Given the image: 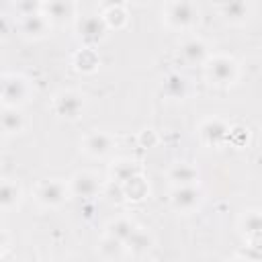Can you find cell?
Returning a JSON list of instances; mask_svg holds the SVG:
<instances>
[{
	"label": "cell",
	"instance_id": "1",
	"mask_svg": "<svg viewBox=\"0 0 262 262\" xmlns=\"http://www.w3.org/2000/svg\"><path fill=\"white\" fill-rule=\"evenodd\" d=\"M205 74L211 84L225 88V86H231L237 82L239 68L231 55L217 53V55H209V59L205 61Z\"/></svg>",
	"mask_w": 262,
	"mask_h": 262
},
{
	"label": "cell",
	"instance_id": "2",
	"mask_svg": "<svg viewBox=\"0 0 262 262\" xmlns=\"http://www.w3.org/2000/svg\"><path fill=\"white\" fill-rule=\"evenodd\" d=\"M72 194V188L68 182L59 180V178H49L39 182V186L35 188V201L43 207V209H57L61 207Z\"/></svg>",
	"mask_w": 262,
	"mask_h": 262
},
{
	"label": "cell",
	"instance_id": "3",
	"mask_svg": "<svg viewBox=\"0 0 262 262\" xmlns=\"http://www.w3.org/2000/svg\"><path fill=\"white\" fill-rule=\"evenodd\" d=\"M31 96V84L20 74H6L2 78V104L20 106Z\"/></svg>",
	"mask_w": 262,
	"mask_h": 262
},
{
	"label": "cell",
	"instance_id": "4",
	"mask_svg": "<svg viewBox=\"0 0 262 262\" xmlns=\"http://www.w3.org/2000/svg\"><path fill=\"white\" fill-rule=\"evenodd\" d=\"M199 135L201 141L209 147H223L225 143H229V135H231V127L219 119V117H209L201 123L199 127Z\"/></svg>",
	"mask_w": 262,
	"mask_h": 262
},
{
	"label": "cell",
	"instance_id": "5",
	"mask_svg": "<svg viewBox=\"0 0 262 262\" xmlns=\"http://www.w3.org/2000/svg\"><path fill=\"white\" fill-rule=\"evenodd\" d=\"M166 20L174 29H190L199 20V10L190 0H172L166 10Z\"/></svg>",
	"mask_w": 262,
	"mask_h": 262
},
{
	"label": "cell",
	"instance_id": "6",
	"mask_svg": "<svg viewBox=\"0 0 262 262\" xmlns=\"http://www.w3.org/2000/svg\"><path fill=\"white\" fill-rule=\"evenodd\" d=\"M203 201V192L194 184L174 186L170 192V205L178 213H192Z\"/></svg>",
	"mask_w": 262,
	"mask_h": 262
},
{
	"label": "cell",
	"instance_id": "7",
	"mask_svg": "<svg viewBox=\"0 0 262 262\" xmlns=\"http://www.w3.org/2000/svg\"><path fill=\"white\" fill-rule=\"evenodd\" d=\"M53 111L63 119H78L84 111V96L76 90H63L53 100Z\"/></svg>",
	"mask_w": 262,
	"mask_h": 262
},
{
	"label": "cell",
	"instance_id": "8",
	"mask_svg": "<svg viewBox=\"0 0 262 262\" xmlns=\"http://www.w3.org/2000/svg\"><path fill=\"white\" fill-rule=\"evenodd\" d=\"M78 31H80V37L84 39V43L88 47L100 43L104 37H106V31H108V25L104 20V16H98V14H90L86 18L80 20L78 25Z\"/></svg>",
	"mask_w": 262,
	"mask_h": 262
},
{
	"label": "cell",
	"instance_id": "9",
	"mask_svg": "<svg viewBox=\"0 0 262 262\" xmlns=\"http://www.w3.org/2000/svg\"><path fill=\"white\" fill-rule=\"evenodd\" d=\"M80 145H82V149L88 156H92V158H104V156H108L113 151L115 139L106 131H90L88 135H84V139H82Z\"/></svg>",
	"mask_w": 262,
	"mask_h": 262
},
{
	"label": "cell",
	"instance_id": "10",
	"mask_svg": "<svg viewBox=\"0 0 262 262\" xmlns=\"http://www.w3.org/2000/svg\"><path fill=\"white\" fill-rule=\"evenodd\" d=\"M72 194L82 196V199H92L100 192V178L94 172H76L70 180Z\"/></svg>",
	"mask_w": 262,
	"mask_h": 262
},
{
	"label": "cell",
	"instance_id": "11",
	"mask_svg": "<svg viewBox=\"0 0 262 262\" xmlns=\"http://www.w3.org/2000/svg\"><path fill=\"white\" fill-rule=\"evenodd\" d=\"M180 55L190 66H205V61L209 59V47L205 41L190 37L180 43Z\"/></svg>",
	"mask_w": 262,
	"mask_h": 262
},
{
	"label": "cell",
	"instance_id": "12",
	"mask_svg": "<svg viewBox=\"0 0 262 262\" xmlns=\"http://www.w3.org/2000/svg\"><path fill=\"white\" fill-rule=\"evenodd\" d=\"M49 18L45 16V12H37V14H29V16H20V33L27 39H43L49 31Z\"/></svg>",
	"mask_w": 262,
	"mask_h": 262
},
{
	"label": "cell",
	"instance_id": "13",
	"mask_svg": "<svg viewBox=\"0 0 262 262\" xmlns=\"http://www.w3.org/2000/svg\"><path fill=\"white\" fill-rule=\"evenodd\" d=\"M43 12L51 23L63 25L76 16V2L74 0H47Z\"/></svg>",
	"mask_w": 262,
	"mask_h": 262
},
{
	"label": "cell",
	"instance_id": "14",
	"mask_svg": "<svg viewBox=\"0 0 262 262\" xmlns=\"http://www.w3.org/2000/svg\"><path fill=\"white\" fill-rule=\"evenodd\" d=\"M23 199V188L18 182L10 180V178H4L2 180V186H0V207L4 213H10L12 209L18 207Z\"/></svg>",
	"mask_w": 262,
	"mask_h": 262
},
{
	"label": "cell",
	"instance_id": "15",
	"mask_svg": "<svg viewBox=\"0 0 262 262\" xmlns=\"http://www.w3.org/2000/svg\"><path fill=\"white\" fill-rule=\"evenodd\" d=\"M168 180L172 186H184V184H196L199 180V170L192 164L178 162L168 170Z\"/></svg>",
	"mask_w": 262,
	"mask_h": 262
},
{
	"label": "cell",
	"instance_id": "16",
	"mask_svg": "<svg viewBox=\"0 0 262 262\" xmlns=\"http://www.w3.org/2000/svg\"><path fill=\"white\" fill-rule=\"evenodd\" d=\"M221 14L225 20H229L233 25H242L250 16V2L248 0H223Z\"/></svg>",
	"mask_w": 262,
	"mask_h": 262
},
{
	"label": "cell",
	"instance_id": "17",
	"mask_svg": "<svg viewBox=\"0 0 262 262\" xmlns=\"http://www.w3.org/2000/svg\"><path fill=\"white\" fill-rule=\"evenodd\" d=\"M151 246H154V235H151L149 231H145L143 227H137V229L131 233V237L125 242L127 252L133 254V256H143V254H147V252L151 250Z\"/></svg>",
	"mask_w": 262,
	"mask_h": 262
},
{
	"label": "cell",
	"instance_id": "18",
	"mask_svg": "<svg viewBox=\"0 0 262 262\" xmlns=\"http://www.w3.org/2000/svg\"><path fill=\"white\" fill-rule=\"evenodd\" d=\"M137 174H141V170H139L137 162H133V160H129V158H121V160H117V162L111 166V178H113V182H117L119 186L125 184L127 180H131L133 176H137Z\"/></svg>",
	"mask_w": 262,
	"mask_h": 262
},
{
	"label": "cell",
	"instance_id": "19",
	"mask_svg": "<svg viewBox=\"0 0 262 262\" xmlns=\"http://www.w3.org/2000/svg\"><path fill=\"white\" fill-rule=\"evenodd\" d=\"M25 129V117L20 115L18 106H4L2 113V131L4 135H18Z\"/></svg>",
	"mask_w": 262,
	"mask_h": 262
},
{
	"label": "cell",
	"instance_id": "20",
	"mask_svg": "<svg viewBox=\"0 0 262 262\" xmlns=\"http://www.w3.org/2000/svg\"><path fill=\"white\" fill-rule=\"evenodd\" d=\"M137 229V225H135V221H131V219H127V217H117V219H113L108 225H106V235H111V237H115V239H119V242H127L129 237H131V233Z\"/></svg>",
	"mask_w": 262,
	"mask_h": 262
},
{
	"label": "cell",
	"instance_id": "21",
	"mask_svg": "<svg viewBox=\"0 0 262 262\" xmlns=\"http://www.w3.org/2000/svg\"><path fill=\"white\" fill-rule=\"evenodd\" d=\"M186 88H188V84H186L184 76H180V74H176V72H174V74H168L166 80H164V86H162L164 94H166L168 98H172V100L184 98V96H186Z\"/></svg>",
	"mask_w": 262,
	"mask_h": 262
},
{
	"label": "cell",
	"instance_id": "22",
	"mask_svg": "<svg viewBox=\"0 0 262 262\" xmlns=\"http://www.w3.org/2000/svg\"><path fill=\"white\" fill-rule=\"evenodd\" d=\"M121 192H123L129 201H141V199L147 196L149 188H147V182L143 180V176L137 174V176H133L131 180H127L125 184H121Z\"/></svg>",
	"mask_w": 262,
	"mask_h": 262
},
{
	"label": "cell",
	"instance_id": "23",
	"mask_svg": "<svg viewBox=\"0 0 262 262\" xmlns=\"http://www.w3.org/2000/svg\"><path fill=\"white\" fill-rule=\"evenodd\" d=\"M239 227L248 239L254 235H262V211H246L239 219Z\"/></svg>",
	"mask_w": 262,
	"mask_h": 262
},
{
	"label": "cell",
	"instance_id": "24",
	"mask_svg": "<svg viewBox=\"0 0 262 262\" xmlns=\"http://www.w3.org/2000/svg\"><path fill=\"white\" fill-rule=\"evenodd\" d=\"M98 252H100V256L106 258V260H119V258H123V256L127 254V248H125L123 242H119V239L106 235V237L100 242Z\"/></svg>",
	"mask_w": 262,
	"mask_h": 262
},
{
	"label": "cell",
	"instance_id": "25",
	"mask_svg": "<svg viewBox=\"0 0 262 262\" xmlns=\"http://www.w3.org/2000/svg\"><path fill=\"white\" fill-rule=\"evenodd\" d=\"M74 66H76V70H80V72H94L96 68H98V55H96V51L92 49V47H84V49H80L78 53H76V57H74Z\"/></svg>",
	"mask_w": 262,
	"mask_h": 262
},
{
	"label": "cell",
	"instance_id": "26",
	"mask_svg": "<svg viewBox=\"0 0 262 262\" xmlns=\"http://www.w3.org/2000/svg\"><path fill=\"white\" fill-rule=\"evenodd\" d=\"M43 8H45L43 0H16L14 2V10L18 12V16L37 14V12H43Z\"/></svg>",
	"mask_w": 262,
	"mask_h": 262
},
{
	"label": "cell",
	"instance_id": "27",
	"mask_svg": "<svg viewBox=\"0 0 262 262\" xmlns=\"http://www.w3.org/2000/svg\"><path fill=\"white\" fill-rule=\"evenodd\" d=\"M104 20L108 27H115V29H121L127 25V12L123 6H113V8H106L104 12Z\"/></svg>",
	"mask_w": 262,
	"mask_h": 262
},
{
	"label": "cell",
	"instance_id": "28",
	"mask_svg": "<svg viewBox=\"0 0 262 262\" xmlns=\"http://www.w3.org/2000/svg\"><path fill=\"white\" fill-rule=\"evenodd\" d=\"M139 143H141L143 147H154V145L158 143L156 131H154V129H143V131L139 133Z\"/></svg>",
	"mask_w": 262,
	"mask_h": 262
},
{
	"label": "cell",
	"instance_id": "29",
	"mask_svg": "<svg viewBox=\"0 0 262 262\" xmlns=\"http://www.w3.org/2000/svg\"><path fill=\"white\" fill-rule=\"evenodd\" d=\"M229 141L235 143V145H244V141H248V129H244V127H231Z\"/></svg>",
	"mask_w": 262,
	"mask_h": 262
},
{
	"label": "cell",
	"instance_id": "30",
	"mask_svg": "<svg viewBox=\"0 0 262 262\" xmlns=\"http://www.w3.org/2000/svg\"><path fill=\"white\" fill-rule=\"evenodd\" d=\"M104 2V6L106 8H113V6H123L125 4V0H102Z\"/></svg>",
	"mask_w": 262,
	"mask_h": 262
}]
</instances>
